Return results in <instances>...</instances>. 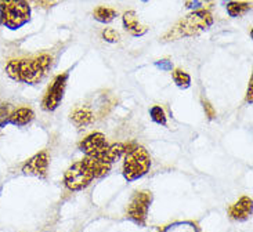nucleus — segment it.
Returning <instances> with one entry per match:
<instances>
[{"mask_svg":"<svg viewBox=\"0 0 253 232\" xmlns=\"http://www.w3.org/2000/svg\"><path fill=\"white\" fill-rule=\"evenodd\" d=\"M54 58L49 53H42L31 57L14 58L10 59L6 65V73L8 78L15 82L37 85L49 75Z\"/></svg>","mask_w":253,"mask_h":232,"instance_id":"nucleus-1","label":"nucleus"},{"mask_svg":"<svg viewBox=\"0 0 253 232\" xmlns=\"http://www.w3.org/2000/svg\"><path fill=\"white\" fill-rule=\"evenodd\" d=\"M213 15L209 10H196L183 17L172 28L160 37L162 43H170L186 37H194L201 35L202 32L213 25Z\"/></svg>","mask_w":253,"mask_h":232,"instance_id":"nucleus-2","label":"nucleus"},{"mask_svg":"<svg viewBox=\"0 0 253 232\" xmlns=\"http://www.w3.org/2000/svg\"><path fill=\"white\" fill-rule=\"evenodd\" d=\"M31 4L28 0H0V25L17 30L31 21Z\"/></svg>","mask_w":253,"mask_h":232,"instance_id":"nucleus-3","label":"nucleus"},{"mask_svg":"<svg viewBox=\"0 0 253 232\" xmlns=\"http://www.w3.org/2000/svg\"><path fill=\"white\" fill-rule=\"evenodd\" d=\"M126 156L123 162V177L127 181H134L150 172L151 169V156L144 146L129 144L126 149Z\"/></svg>","mask_w":253,"mask_h":232,"instance_id":"nucleus-4","label":"nucleus"},{"mask_svg":"<svg viewBox=\"0 0 253 232\" xmlns=\"http://www.w3.org/2000/svg\"><path fill=\"white\" fill-rule=\"evenodd\" d=\"M93 180H95L93 165L90 158L79 160L73 163L64 174V185L69 191H82L87 188Z\"/></svg>","mask_w":253,"mask_h":232,"instance_id":"nucleus-5","label":"nucleus"},{"mask_svg":"<svg viewBox=\"0 0 253 232\" xmlns=\"http://www.w3.org/2000/svg\"><path fill=\"white\" fill-rule=\"evenodd\" d=\"M152 203V194L150 191H138L131 196L130 203L126 210V217L138 227H145L148 210Z\"/></svg>","mask_w":253,"mask_h":232,"instance_id":"nucleus-6","label":"nucleus"},{"mask_svg":"<svg viewBox=\"0 0 253 232\" xmlns=\"http://www.w3.org/2000/svg\"><path fill=\"white\" fill-rule=\"evenodd\" d=\"M68 79H69V72H63L51 80V83L43 95L42 104H40L43 111L53 112L60 107V104L63 102V98H64Z\"/></svg>","mask_w":253,"mask_h":232,"instance_id":"nucleus-7","label":"nucleus"},{"mask_svg":"<svg viewBox=\"0 0 253 232\" xmlns=\"http://www.w3.org/2000/svg\"><path fill=\"white\" fill-rule=\"evenodd\" d=\"M49 169V155L46 151L36 153L22 166V173L25 175H33L39 178H46Z\"/></svg>","mask_w":253,"mask_h":232,"instance_id":"nucleus-8","label":"nucleus"},{"mask_svg":"<svg viewBox=\"0 0 253 232\" xmlns=\"http://www.w3.org/2000/svg\"><path fill=\"white\" fill-rule=\"evenodd\" d=\"M108 145L107 138L102 133H92L79 143V149L86 156H94Z\"/></svg>","mask_w":253,"mask_h":232,"instance_id":"nucleus-9","label":"nucleus"},{"mask_svg":"<svg viewBox=\"0 0 253 232\" xmlns=\"http://www.w3.org/2000/svg\"><path fill=\"white\" fill-rule=\"evenodd\" d=\"M122 24L125 30L134 37L144 36L145 33L148 32V27H147V25H143V24L140 22V20H138L137 17V13H136L134 10L126 11V13L123 14Z\"/></svg>","mask_w":253,"mask_h":232,"instance_id":"nucleus-10","label":"nucleus"},{"mask_svg":"<svg viewBox=\"0 0 253 232\" xmlns=\"http://www.w3.org/2000/svg\"><path fill=\"white\" fill-rule=\"evenodd\" d=\"M228 214H230V217L232 220H237V221L248 220L252 214V199L248 198V196H242L238 202H235L230 207Z\"/></svg>","mask_w":253,"mask_h":232,"instance_id":"nucleus-11","label":"nucleus"},{"mask_svg":"<svg viewBox=\"0 0 253 232\" xmlns=\"http://www.w3.org/2000/svg\"><path fill=\"white\" fill-rule=\"evenodd\" d=\"M33 119H35V112L28 107H21V108L15 109L10 114L4 124H14V126L22 127V126H27V124L31 123Z\"/></svg>","mask_w":253,"mask_h":232,"instance_id":"nucleus-12","label":"nucleus"},{"mask_svg":"<svg viewBox=\"0 0 253 232\" xmlns=\"http://www.w3.org/2000/svg\"><path fill=\"white\" fill-rule=\"evenodd\" d=\"M94 116L92 111H89L86 108H76L71 114V120L75 126L82 127V126H87L93 122Z\"/></svg>","mask_w":253,"mask_h":232,"instance_id":"nucleus-13","label":"nucleus"},{"mask_svg":"<svg viewBox=\"0 0 253 232\" xmlns=\"http://www.w3.org/2000/svg\"><path fill=\"white\" fill-rule=\"evenodd\" d=\"M252 4L248 3V1H230L225 10H227V14L232 17V18H239V17H244V15L251 11Z\"/></svg>","mask_w":253,"mask_h":232,"instance_id":"nucleus-14","label":"nucleus"},{"mask_svg":"<svg viewBox=\"0 0 253 232\" xmlns=\"http://www.w3.org/2000/svg\"><path fill=\"white\" fill-rule=\"evenodd\" d=\"M93 17L95 21L101 22V24H109L118 17V11L111 7L98 6L93 10Z\"/></svg>","mask_w":253,"mask_h":232,"instance_id":"nucleus-15","label":"nucleus"},{"mask_svg":"<svg viewBox=\"0 0 253 232\" xmlns=\"http://www.w3.org/2000/svg\"><path fill=\"white\" fill-rule=\"evenodd\" d=\"M172 78H173V82L176 83V86L179 87V88L186 90V88H188V87L191 86V76H190L186 71L180 69V68L173 69Z\"/></svg>","mask_w":253,"mask_h":232,"instance_id":"nucleus-16","label":"nucleus"},{"mask_svg":"<svg viewBox=\"0 0 253 232\" xmlns=\"http://www.w3.org/2000/svg\"><path fill=\"white\" fill-rule=\"evenodd\" d=\"M162 232H199L198 227L191 221H179L174 224L167 225Z\"/></svg>","mask_w":253,"mask_h":232,"instance_id":"nucleus-17","label":"nucleus"},{"mask_svg":"<svg viewBox=\"0 0 253 232\" xmlns=\"http://www.w3.org/2000/svg\"><path fill=\"white\" fill-rule=\"evenodd\" d=\"M150 116H151L152 122L160 124V126H167V117L166 114H165V109L159 107V105H154L150 109Z\"/></svg>","mask_w":253,"mask_h":232,"instance_id":"nucleus-18","label":"nucleus"},{"mask_svg":"<svg viewBox=\"0 0 253 232\" xmlns=\"http://www.w3.org/2000/svg\"><path fill=\"white\" fill-rule=\"evenodd\" d=\"M101 36L102 39H104V42H107V43H118V42L121 40V35H119L114 28L104 29Z\"/></svg>","mask_w":253,"mask_h":232,"instance_id":"nucleus-19","label":"nucleus"},{"mask_svg":"<svg viewBox=\"0 0 253 232\" xmlns=\"http://www.w3.org/2000/svg\"><path fill=\"white\" fill-rule=\"evenodd\" d=\"M11 112H13V109H11L10 104H0V129L3 127V124L7 120V117Z\"/></svg>","mask_w":253,"mask_h":232,"instance_id":"nucleus-20","label":"nucleus"},{"mask_svg":"<svg viewBox=\"0 0 253 232\" xmlns=\"http://www.w3.org/2000/svg\"><path fill=\"white\" fill-rule=\"evenodd\" d=\"M201 104H202L203 111H205V115L208 116L209 120H213L216 117V109L213 108V105L208 100H205V98H201Z\"/></svg>","mask_w":253,"mask_h":232,"instance_id":"nucleus-21","label":"nucleus"},{"mask_svg":"<svg viewBox=\"0 0 253 232\" xmlns=\"http://www.w3.org/2000/svg\"><path fill=\"white\" fill-rule=\"evenodd\" d=\"M155 66H157V68H159L160 71H165V72H169V71H172V69H173V64H172V61H170V59H167V58L155 61Z\"/></svg>","mask_w":253,"mask_h":232,"instance_id":"nucleus-22","label":"nucleus"},{"mask_svg":"<svg viewBox=\"0 0 253 232\" xmlns=\"http://www.w3.org/2000/svg\"><path fill=\"white\" fill-rule=\"evenodd\" d=\"M33 3H36L39 7L42 8H49V7H53L56 3H58L60 0H32Z\"/></svg>","mask_w":253,"mask_h":232,"instance_id":"nucleus-23","label":"nucleus"},{"mask_svg":"<svg viewBox=\"0 0 253 232\" xmlns=\"http://www.w3.org/2000/svg\"><path fill=\"white\" fill-rule=\"evenodd\" d=\"M252 88H253V78H251V80H249V86H248V91H246V102H248L249 105H252V102H253Z\"/></svg>","mask_w":253,"mask_h":232,"instance_id":"nucleus-24","label":"nucleus"}]
</instances>
